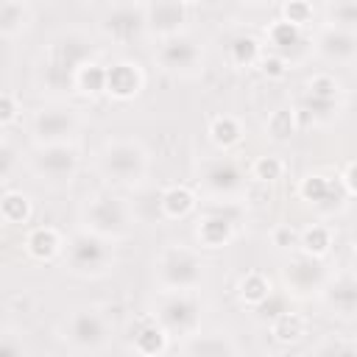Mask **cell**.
Masks as SVG:
<instances>
[{
  "label": "cell",
  "instance_id": "6da1fadb",
  "mask_svg": "<svg viewBox=\"0 0 357 357\" xmlns=\"http://www.w3.org/2000/svg\"><path fill=\"white\" fill-rule=\"evenodd\" d=\"M92 39L81 31H64L59 33L50 47H47V59L42 64V84L47 89H70L75 86V73L84 61H89L92 56Z\"/></svg>",
  "mask_w": 357,
  "mask_h": 357
},
{
  "label": "cell",
  "instance_id": "7a4b0ae2",
  "mask_svg": "<svg viewBox=\"0 0 357 357\" xmlns=\"http://www.w3.org/2000/svg\"><path fill=\"white\" fill-rule=\"evenodd\" d=\"M81 220H84V229L98 231L109 240H120L131 226V209L114 192H95L84 201Z\"/></svg>",
  "mask_w": 357,
  "mask_h": 357
},
{
  "label": "cell",
  "instance_id": "3957f363",
  "mask_svg": "<svg viewBox=\"0 0 357 357\" xmlns=\"http://www.w3.org/2000/svg\"><path fill=\"white\" fill-rule=\"evenodd\" d=\"M67 265L73 273H81V276H100L112 268L114 262V251H112V240L98 234V231H89V229H81L75 231L70 240H67Z\"/></svg>",
  "mask_w": 357,
  "mask_h": 357
},
{
  "label": "cell",
  "instance_id": "277c9868",
  "mask_svg": "<svg viewBox=\"0 0 357 357\" xmlns=\"http://www.w3.org/2000/svg\"><path fill=\"white\" fill-rule=\"evenodd\" d=\"M61 337L75 351H103L112 340V324L100 310L78 307L64 318Z\"/></svg>",
  "mask_w": 357,
  "mask_h": 357
},
{
  "label": "cell",
  "instance_id": "5b68a950",
  "mask_svg": "<svg viewBox=\"0 0 357 357\" xmlns=\"http://www.w3.org/2000/svg\"><path fill=\"white\" fill-rule=\"evenodd\" d=\"M100 173L114 184H137L148 173V153L134 139H112L100 151Z\"/></svg>",
  "mask_w": 357,
  "mask_h": 357
},
{
  "label": "cell",
  "instance_id": "8992f818",
  "mask_svg": "<svg viewBox=\"0 0 357 357\" xmlns=\"http://www.w3.org/2000/svg\"><path fill=\"white\" fill-rule=\"evenodd\" d=\"M156 276L165 290H195L204 279V259L187 245H167L156 259Z\"/></svg>",
  "mask_w": 357,
  "mask_h": 357
},
{
  "label": "cell",
  "instance_id": "52a82bcc",
  "mask_svg": "<svg viewBox=\"0 0 357 357\" xmlns=\"http://www.w3.org/2000/svg\"><path fill=\"white\" fill-rule=\"evenodd\" d=\"M156 321L170 332V335H195L201 324V301L195 298L192 290H167L159 304H156Z\"/></svg>",
  "mask_w": 357,
  "mask_h": 357
},
{
  "label": "cell",
  "instance_id": "ba28073f",
  "mask_svg": "<svg viewBox=\"0 0 357 357\" xmlns=\"http://www.w3.org/2000/svg\"><path fill=\"white\" fill-rule=\"evenodd\" d=\"M31 167L39 178H50V181L73 178L75 170H78V151H75L73 142L39 145V151L31 159Z\"/></svg>",
  "mask_w": 357,
  "mask_h": 357
},
{
  "label": "cell",
  "instance_id": "9c48e42d",
  "mask_svg": "<svg viewBox=\"0 0 357 357\" xmlns=\"http://www.w3.org/2000/svg\"><path fill=\"white\" fill-rule=\"evenodd\" d=\"M31 131H33V139L39 145L70 142V137L78 131V117L67 106H47V109H39L33 114Z\"/></svg>",
  "mask_w": 357,
  "mask_h": 357
},
{
  "label": "cell",
  "instance_id": "30bf717a",
  "mask_svg": "<svg viewBox=\"0 0 357 357\" xmlns=\"http://www.w3.org/2000/svg\"><path fill=\"white\" fill-rule=\"evenodd\" d=\"M103 33L120 45H128L134 39L142 36V31L148 28V6H139V3H123V6H114L103 22H100Z\"/></svg>",
  "mask_w": 357,
  "mask_h": 357
},
{
  "label": "cell",
  "instance_id": "8fae6325",
  "mask_svg": "<svg viewBox=\"0 0 357 357\" xmlns=\"http://www.w3.org/2000/svg\"><path fill=\"white\" fill-rule=\"evenodd\" d=\"M282 276H284L287 287L296 290V293H301V296H307V293H321L324 284H326V279H329V273H326L321 257L307 254V251L293 254L290 262L284 265Z\"/></svg>",
  "mask_w": 357,
  "mask_h": 357
},
{
  "label": "cell",
  "instance_id": "7c38bea8",
  "mask_svg": "<svg viewBox=\"0 0 357 357\" xmlns=\"http://www.w3.org/2000/svg\"><path fill=\"white\" fill-rule=\"evenodd\" d=\"M201 184L206 192L229 198L243 187V173L234 159L229 156H212L201 162Z\"/></svg>",
  "mask_w": 357,
  "mask_h": 357
},
{
  "label": "cell",
  "instance_id": "4fadbf2b",
  "mask_svg": "<svg viewBox=\"0 0 357 357\" xmlns=\"http://www.w3.org/2000/svg\"><path fill=\"white\" fill-rule=\"evenodd\" d=\"M156 61L170 73H187L201 64V47L195 39H190L184 33L165 36L162 45L156 47Z\"/></svg>",
  "mask_w": 357,
  "mask_h": 357
},
{
  "label": "cell",
  "instance_id": "5bb4252c",
  "mask_svg": "<svg viewBox=\"0 0 357 357\" xmlns=\"http://www.w3.org/2000/svg\"><path fill=\"white\" fill-rule=\"evenodd\" d=\"M324 304L340 315V318H357V273L354 271H340L326 279L324 290Z\"/></svg>",
  "mask_w": 357,
  "mask_h": 357
},
{
  "label": "cell",
  "instance_id": "9a60e30c",
  "mask_svg": "<svg viewBox=\"0 0 357 357\" xmlns=\"http://www.w3.org/2000/svg\"><path fill=\"white\" fill-rule=\"evenodd\" d=\"M337 98H340V84H337L332 75L318 73V75H312V78L307 81V92H304L301 103H304V109H307L312 117L326 120V117L335 114Z\"/></svg>",
  "mask_w": 357,
  "mask_h": 357
},
{
  "label": "cell",
  "instance_id": "2e32d148",
  "mask_svg": "<svg viewBox=\"0 0 357 357\" xmlns=\"http://www.w3.org/2000/svg\"><path fill=\"white\" fill-rule=\"evenodd\" d=\"M187 22V6L181 0H156L148 6V31L165 36H176Z\"/></svg>",
  "mask_w": 357,
  "mask_h": 357
},
{
  "label": "cell",
  "instance_id": "e0dca14e",
  "mask_svg": "<svg viewBox=\"0 0 357 357\" xmlns=\"http://www.w3.org/2000/svg\"><path fill=\"white\" fill-rule=\"evenodd\" d=\"M315 45H318V53L324 59H329V61H351V59H357V36H354V31L329 25V28H324L318 33Z\"/></svg>",
  "mask_w": 357,
  "mask_h": 357
},
{
  "label": "cell",
  "instance_id": "ac0fdd59",
  "mask_svg": "<svg viewBox=\"0 0 357 357\" xmlns=\"http://www.w3.org/2000/svg\"><path fill=\"white\" fill-rule=\"evenodd\" d=\"M131 335H134V349L139 354L156 357V354H165L167 351L170 332L156 321V315H142L137 321V326H131Z\"/></svg>",
  "mask_w": 357,
  "mask_h": 357
},
{
  "label": "cell",
  "instance_id": "d6986e66",
  "mask_svg": "<svg viewBox=\"0 0 357 357\" xmlns=\"http://www.w3.org/2000/svg\"><path fill=\"white\" fill-rule=\"evenodd\" d=\"M142 89V70L131 61H117L106 67V92L117 100H128Z\"/></svg>",
  "mask_w": 357,
  "mask_h": 357
},
{
  "label": "cell",
  "instance_id": "ffe728a7",
  "mask_svg": "<svg viewBox=\"0 0 357 357\" xmlns=\"http://www.w3.org/2000/svg\"><path fill=\"white\" fill-rule=\"evenodd\" d=\"M234 234V218L223 209H215L209 215H204L198 220V240L206 245V248H220L231 240Z\"/></svg>",
  "mask_w": 357,
  "mask_h": 357
},
{
  "label": "cell",
  "instance_id": "44dd1931",
  "mask_svg": "<svg viewBox=\"0 0 357 357\" xmlns=\"http://www.w3.org/2000/svg\"><path fill=\"white\" fill-rule=\"evenodd\" d=\"M343 190H346L343 178L337 181V178H329V176H321V173L307 176V178L301 181V187H298L301 198L310 201V204H318V206H321V204H335V201H340V198H343Z\"/></svg>",
  "mask_w": 357,
  "mask_h": 357
},
{
  "label": "cell",
  "instance_id": "7402d4cb",
  "mask_svg": "<svg viewBox=\"0 0 357 357\" xmlns=\"http://www.w3.org/2000/svg\"><path fill=\"white\" fill-rule=\"evenodd\" d=\"M181 351L190 357H223L237 354V343L229 335H190Z\"/></svg>",
  "mask_w": 357,
  "mask_h": 357
},
{
  "label": "cell",
  "instance_id": "603a6c76",
  "mask_svg": "<svg viewBox=\"0 0 357 357\" xmlns=\"http://www.w3.org/2000/svg\"><path fill=\"white\" fill-rule=\"evenodd\" d=\"M25 245H28V254H31L33 259H42V262H45V259H53V257L61 251V237H59L56 229L39 226V229H33V231L28 234Z\"/></svg>",
  "mask_w": 357,
  "mask_h": 357
},
{
  "label": "cell",
  "instance_id": "cb8c5ba5",
  "mask_svg": "<svg viewBox=\"0 0 357 357\" xmlns=\"http://www.w3.org/2000/svg\"><path fill=\"white\" fill-rule=\"evenodd\" d=\"M195 209V192L184 184H173L162 192V212L167 218H184Z\"/></svg>",
  "mask_w": 357,
  "mask_h": 357
},
{
  "label": "cell",
  "instance_id": "d4e9b609",
  "mask_svg": "<svg viewBox=\"0 0 357 357\" xmlns=\"http://www.w3.org/2000/svg\"><path fill=\"white\" fill-rule=\"evenodd\" d=\"M271 335H273L276 343H296L304 335V318L298 312L284 310L282 315H276L271 321Z\"/></svg>",
  "mask_w": 357,
  "mask_h": 357
},
{
  "label": "cell",
  "instance_id": "484cf974",
  "mask_svg": "<svg viewBox=\"0 0 357 357\" xmlns=\"http://www.w3.org/2000/svg\"><path fill=\"white\" fill-rule=\"evenodd\" d=\"M209 137H212V142H215L218 148H231V145L240 142V137H243V126H240L237 117H231V114H220V117L212 120V126H209Z\"/></svg>",
  "mask_w": 357,
  "mask_h": 357
},
{
  "label": "cell",
  "instance_id": "4316f807",
  "mask_svg": "<svg viewBox=\"0 0 357 357\" xmlns=\"http://www.w3.org/2000/svg\"><path fill=\"white\" fill-rule=\"evenodd\" d=\"M75 89H81L84 95L106 92V67H100L95 61H84L75 73Z\"/></svg>",
  "mask_w": 357,
  "mask_h": 357
},
{
  "label": "cell",
  "instance_id": "83f0119b",
  "mask_svg": "<svg viewBox=\"0 0 357 357\" xmlns=\"http://www.w3.org/2000/svg\"><path fill=\"white\" fill-rule=\"evenodd\" d=\"M0 215L6 223H25L31 218V198L25 192L6 190V195L0 201Z\"/></svg>",
  "mask_w": 357,
  "mask_h": 357
},
{
  "label": "cell",
  "instance_id": "f1b7e54d",
  "mask_svg": "<svg viewBox=\"0 0 357 357\" xmlns=\"http://www.w3.org/2000/svg\"><path fill=\"white\" fill-rule=\"evenodd\" d=\"M271 293H273V290H271L268 276H262V273H257V271L245 273V276H243V282H240V298H243L245 304H251V307L262 304Z\"/></svg>",
  "mask_w": 357,
  "mask_h": 357
},
{
  "label": "cell",
  "instance_id": "f546056e",
  "mask_svg": "<svg viewBox=\"0 0 357 357\" xmlns=\"http://www.w3.org/2000/svg\"><path fill=\"white\" fill-rule=\"evenodd\" d=\"M229 56H231V61L237 67H251L254 61H259V42L254 36H248V33H240V36L231 39Z\"/></svg>",
  "mask_w": 357,
  "mask_h": 357
},
{
  "label": "cell",
  "instance_id": "4dcf8cb0",
  "mask_svg": "<svg viewBox=\"0 0 357 357\" xmlns=\"http://www.w3.org/2000/svg\"><path fill=\"white\" fill-rule=\"evenodd\" d=\"M326 17L335 28L357 31V0H329Z\"/></svg>",
  "mask_w": 357,
  "mask_h": 357
},
{
  "label": "cell",
  "instance_id": "1f68e13d",
  "mask_svg": "<svg viewBox=\"0 0 357 357\" xmlns=\"http://www.w3.org/2000/svg\"><path fill=\"white\" fill-rule=\"evenodd\" d=\"M25 25V6L22 0H3L0 6V33L8 39Z\"/></svg>",
  "mask_w": 357,
  "mask_h": 357
},
{
  "label": "cell",
  "instance_id": "d6a6232c",
  "mask_svg": "<svg viewBox=\"0 0 357 357\" xmlns=\"http://www.w3.org/2000/svg\"><path fill=\"white\" fill-rule=\"evenodd\" d=\"M268 39H271V45H276L279 50H290V47H296V45L301 42V28L293 25L290 20H279V22L271 25Z\"/></svg>",
  "mask_w": 357,
  "mask_h": 357
},
{
  "label": "cell",
  "instance_id": "836d02e7",
  "mask_svg": "<svg viewBox=\"0 0 357 357\" xmlns=\"http://www.w3.org/2000/svg\"><path fill=\"white\" fill-rule=\"evenodd\" d=\"M268 134L271 139L276 142H287L293 134H296V114L290 109H276L271 117H268Z\"/></svg>",
  "mask_w": 357,
  "mask_h": 357
},
{
  "label": "cell",
  "instance_id": "e575fe53",
  "mask_svg": "<svg viewBox=\"0 0 357 357\" xmlns=\"http://www.w3.org/2000/svg\"><path fill=\"white\" fill-rule=\"evenodd\" d=\"M332 245V234L326 226H310L301 231V251L307 254H315V257H324Z\"/></svg>",
  "mask_w": 357,
  "mask_h": 357
},
{
  "label": "cell",
  "instance_id": "d590c367",
  "mask_svg": "<svg viewBox=\"0 0 357 357\" xmlns=\"http://www.w3.org/2000/svg\"><path fill=\"white\" fill-rule=\"evenodd\" d=\"M282 170H284V165L279 156H259L254 162V178H259V181H276L282 176Z\"/></svg>",
  "mask_w": 357,
  "mask_h": 357
},
{
  "label": "cell",
  "instance_id": "8d00e7d4",
  "mask_svg": "<svg viewBox=\"0 0 357 357\" xmlns=\"http://www.w3.org/2000/svg\"><path fill=\"white\" fill-rule=\"evenodd\" d=\"M312 351H315V354H357V340H346V337H326V340H321Z\"/></svg>",
  "mask_w": 357,
  "mask_h": 357
},
{
  "label": "cell",
  "instance_id": "74e56055",
  "mask_svg": "<svg viewBox=\"0 0 357 357\" xmlns=\"http://www.w3.org/2000/svg\"><path fill=\"white\" fill-rule=\"evenodd\" d=\"M284 20H290L298 28H304L312 20V6L307 0H290V3H284Z\"/></svg>",
  "mask_w": 357,
  "mask_h": 357
},
{
  "label": "cell",
  "instance_id": "f35d334b",
  "mask_svg": "<svg viewBox=\"0 0 357 357\" xmlns=\"http://www.w3.org/2000/svg\"><path fill=\"white\" fill-rule=\"evenodd\" d=\"M273 245L290 251V248L301 245V234H298L296 229H290V226H276V229H273Z\"/></svg>",
  "mask_w": 357,
  "mask_h": 357
},
{
  "label": "cell",
  "instance_id": "ab89813d",
  "mask_svg": "<svg viewBox=\"0 0 357 357\" xmlns=\"http://www.w3.org/2000/svg\"><path fill=\"white\" fill-rule=\"evenodd\" d=\"M17 112H20V106H17V98H14L11 92H3V98H0V123H3V126L14 123Z\"/></svg>",
  "mask_w": 357,
  "mask_h": 357
},
{
  "label": "cell",
  "instance_id": "60d3db41",
  "mask_svg": "<svg viewBox=\"0 0 357 357\" xmlns=\"http://www.w3.org/2000/svg\"><path fill=\"white\" fill-rule=\"evenodd\" d=\"M262 73H265L268 78H282V75L287 73V61H284L282 56H265V59H262Z\"/></svg>",
  "mask_w": 357,
  "mask_h": 357
},
{
  "label": "cell",
  "instance_id": "b9f144b4",
  "mask_svg": "<svg viewBox=\"0 0 357 357\" xmlns=\"http://www.w3.org/2000/svg\"><path fill=\"white\" fill-rule=\"evenodd\" d=\"M257 310H259V312H262L265 318H271V321H273L276 315H282V312H284V298H282V296H273V293H271V296H268V298H265L262 304H257Z\"/></svg>",
  "mask_w": 357,
  "mask_h": 357
},
{
  "label": "cell",
  "instance_id": "7bdbcfd3",
  "mask_svg": "<svg viewBox=\"0 0 357 357\" xmlns=\"http://www.w3.org/2000/svg\"><path fill=\"white\" fill-rule=\"evenodd\" d=\"M0 357H22V343L14 340V335H0Z\"/></svg>",
  "mask_w": 357,
  "mask_h": 357
},
{
  "label": "cell",
  "instance_id": "ee69618b",
  "mask_svg": "<svg viewBox=\"0 0 357 357\" xmlns=\"http://www.w3.org/2000/svg\"><path fill=\"white\" fill-rule=\"evenodd\" d=\"M343 184H346L349 192L357 195V162H351V165L346 167V173H343Z\"/></svg>",
  "mask_w": 357,
  "mask_h": 357
},
{
  "label": "cell",
  "instance_id": "f6af8a7d",
  "mask_svg": "<svg viewBox=\"0 0 357 357\" xmlns=\"http://www.w3.org/2000/svg\"><path fill=\"white\" fill-rule=\"evenodd\" d=\"M11 162H14V156H11V148H8V145H3V167H0V173H3V176H8V167H11Z\"/></svg>",
  "mask_w": 357,
  "mask_h": 357
},
{
  "label": "cell",
  "instance_id": "bcb514c9",
  "mask_svg": "<svg viewBox=\"0 0 357 357\" xmlns=\"http://www.w3.org/2000/svg\"><path fill=\"white\" fill-rule=\"evenodd\" d=\"M184 6H195V3H201V0H181Z\"/></svg>",
  "mask_w": 357,
  "mask_h": 357
},
{
  "label": "cell",
  "instance_id": "7dc6e473",
  "mask_svg": "<svg viewBox=\"0 0 357 357\" xmlns=\"http://www.w3.org/2000/svg\"><path fill=\"white\" fill-rule=\"evenodd\" d=\"M245 3H262V0H245Z\"/></svg>",
  "mask_w": 357,
  "mask_h": 357
},
{
  "label": "cell",
  "instance_id": "c3c4849f",
  "mask_svg": "<svg viewBox=\"0 0 357 357\" xmlns=\"http://www.w3.org/2000/svg\"><path fill=\"white\" fill-rule=\"evenodd\" d=\"M354 257H357V245H354Z\"/></svg>",
  "mask_w": 357,
  "mask_h": 357
}]
</instances>
